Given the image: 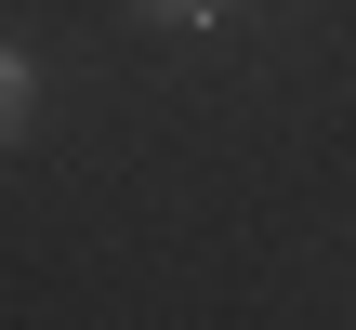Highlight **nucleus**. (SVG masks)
<instances>
[{
	"label": "nucleus",
	"mask_w": 356,
	"mask_h": 330,
	"mask_svg": "<svg viewBox=\"0 0 356 330\" xmlns=\"http://www.w3.org/2000/svg\"><path fill=\"white\" fill-rule=\"evenodd\" d=\"M132 13H145V26H225L238 0H132Z\"/></svg>",
	"instance_id": "obj_1"
}]
</instances>
